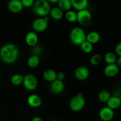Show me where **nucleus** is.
I'll return each instance as SVG.
<instances>
[{"mask_svg": "<svg viewBox=\"0 0 121 121\" xmlns=\"http://www.w3.org/2000/svg\"><path fill=\"white\" fill-rule=\"evenodd\" d=\"M42 52H43L42 48H41L40 46H38V45H36V46L32 47V50H31L32 55H35V56H39L42 53Z\"/></svg>", "mask_w": 121, "mask_h": 121, "instance_id": "cd10ccee", "label": "nucleus"}, {"mask_svg": "<svg viewBox=\"0 0 121 121\" xmlns=\"http://www.w3.org/2000/svg\"><path fill=\"white\" fill-rule=\"evenodd\" d=\"M24 76L21 74H15L11 78V83L14 86H19L23 82Z\"/></svg>", "mask_w": 121, "mask_h": 121, "instance_id": "b1692460", "label": "nucleus"}, {"mask_svg": "<svg viewBox=\"0 0 121 121\" xmlns=\"http://www.w3.org/2000/svg\"><path fill=\"white\" fill-rule=\"evenodd\" d=\"M22 84L27 91H34L38 86V80L33 74H27L24 76Z\"/></svg>", "mask_w": 121, "mask_h": 121, "instance_id": "0eeeda50", "label": "nucleus"}, {"mask_svg": "<svg viewBox=\"0 0 121 121\" xmlns=\"http://www.w3.org/2000/svg\"><path fill=\"white\" fill-rule=\"evenodd\" d=\"M48 20L49 18L48 16L39 17L34 20L32 23V28L34 30V31L35 33H41L46 31L48 28Z\"/></svg>", "mask_w": 121, "mask_h": 121, "instance_id": "39448f33", "label": "nucleus"}, {"mask_svg": "<svg viewBox=\"0 0 121 121\" xmlns=\"http://www.w3.org/2000/svg\"><path fill=\"white\" fill-rule=\"evenodd\" d=\"M25 41L26 43L30 47H34L37 45L39 41L38 35L35 31H30L27 33L25 37Z\"/></svg>", "mask_w": 121, "mask_h": 121, "instance_id": "ddd939ff", "label": "nucleus"}, {"mask_svg": "<svg viewBox=\"0 0 121 121\" xmlns=\"http://www.w3.org/2000/svg\"><path fill=\"white\" fill-rule=\"evenodd\" d=\"M74 76L78 80L83 81L87 79L89 76V71L85 66H79L76 69Z\"/></svg>", "mask_w": 121, "mask_h": 121, "instance_id": "f8f14e48", "label": "nucleus"}, {"mask_svg": "<svg viewBox=\"0 0 121 121\" xmlns=\"http://www.w3.org/2000/svg\"><path fill=\"white\" fill-rule=\"evenodd\" d=\"M92 14L87 9L78 11L77 13V21L80 25L86 26L89 24L92 20Z\"/></svg>", "mask_w": 121, "mask_h": 121, "instance_id": "423d86ee", "label": "nucleus"}, {"mask_svg": "<svg viewBox=\"0 0 121 121\" xmlns=\"http://www.w3.org/2000/svg\"><path fill=\"white\" fill-rule=\"evenodd\" d=\"M43 77L46 81L52 82L57 79V73L53 69H46L43 74Z\"/></svg>", "mask_w": 121, "mask_h": 121, "instance_id": "a211bd4d", "label": "nucleus"}, {"mask_svg": "<svg viewBox=\"0 0 121 121\" xmlns=\"http://www.w3.org/2000/svg\"><path fill=\"white\" fill-rule=\"evenodd\" d=\"M7 7L11 13L14 14L21 12L24 8L21 0H10L8 2Z\"/></svg>", "mask_w": 121, "mask_h": 121, "instance_id": "9b49d317", "label": "nucleus"}, {"mask_svg": "<svg viewBox=\"0 0 121 121\" xmlns=\"http://www.w3.org/2000/svg\"><path fill=\"white\" fill-rule=\"evenodd\" d=\"M65 18L70 22H74L77 21V13L73 10H69L66 12Z\"/></svg>", "mask_w": 121, "mask_h": 121, "instance_id": "393cba45", "label": "nucleus"}, {"mask_svg": "<svg viewBox=\"0 0 121 121\" xmlns=\"http://www.w3.org/2000/svg\"><path fill=\"white\" fill-rule=\"evenodd\" d=\"M107 106L112 110L117 109L120 107L121 99L118 96H113L110 98L107 102Z\"/></svg>", "mask_w": 121, "mask_h": 121, "instance_id": "dca6fc26", "label": "nucleus"}, {"mask_svg": "<svg viewBox=\"0 0 121 121\" xmlns=\"http://www.w3.org/2000/svg\"><path fill=\"white\" fill-rule=\"evenodd\" d=\"M104 60L107 65L114 64L117 63V55L112 52H108L104 56Z\"/></svg>", "mask_w": 121, "mask_h": 121, "instance_id": "4be33fe9", "label": "nucleus"}, {"mask_svg": "<svg viewBox=\"0 0 121 121\" xmlns=\"http://www.w3.org/2000/svg\"><path fill=\"white\" fill-rule=\"evenodd\" d=\"M33 11L35 15L44 17L48 16L51 9L50 4L47 0H36L32 7Z\"/></svg>", "mask_w": 121, "mask_h": 121, "instance_id": "f03ea898", "label": "nucleus"}, {"mask_svg": "<svg viewBox=\"0 0 121 121\" xmlns=\"http://www.w3.org/2000/svg\"><path fill=\"white\" fill-rule=\"evenodd\" d=\"M65 78V74L63 72H58L57 73V79L59 80H61V81H63V80Z\"/></svg>", "mask_w": 121, "mask_h": 121, "instance_id": "7c9ffc66", "label": "nucleus"}, {"mask_svg": "<svg viewBox=\"0 0 121 121\" xmlns=\"http://www.w3.org/2000/svg\"><path fill=\"white\" fill-rule=\"evenodd\" d=\"M47 1H48L50 4H56L57 3L58 1H59V0H47Z\"/></svg>", "mask_w": 121, "mask_h": 121, "instance_id": "72a5a7b5", "label": "nucleus"}, {"mask_svg": "<svg viewBox=\"0 0 121 121\" xmlns=\"http://www.w3.org/2000/svg\"><path fill=\"white\" fill-rule=\"evenodd\" d=\"M51 17L54 20H60L63 16V11L60 9L59 7H54L51 8L49 13Z\"/></svg>", "mask_w": 121, "mask_h": 121, "instance_id": "6ab92c4d", "label": "nucleus"}, {"mask_svg": "<svg viewBox=\"0 0 121 121\" xmlns=\"http://www.w3.org/2000/svg\"><path fill=\"white\" fill-rule=\"evenodd\" d=\"M65 89V83L63 81L56 79L51 82L50 85V90L54 95H59L62 93Z\"/></svg>", "mask_w": 121, "mask_h": 121, "instance_id": "1a4fd4ad", "label": "nucleus"}, {"mask_svg": "<svg viewBox=\"0 0 121 121\" xmlns=\"http://www.w3.org/2000/svg\"><path fill=\"white\" fill-rule=\"evenodd\" d=\"M100 39V35L98 32L92 31L89 32L86 36V40L90 43L94 44L99 41Z\"/></svg>", "mask_w": 121, "mask_h": 121, "instance_id": "f3484780", "label": "nucleus"}, {"mask_svg": "<svg viewBox=\"0 0 121 121\" xmlns=\"http://www.w3.org/2000/svg\"><path fill=\"white\" fill-rule=\"evenodd\" d=\"M86 34L85 31L79 27L72 28L69 34L70 40L75 46H80L84 41H86Z\"/></svg>", "mask_w": 121, "mask_h": 121, "instance_id": "7ed1b4c3", "label": "nucleus"}, {"mask_svg": "<svg viewBox=\"0 0 121 121\" xmlns=\"http://www.w3.org/2000/svg\"><path fill=\"white\" fill-rule=\"evenodd\" d=\"M119 72V67L117 63L107 65L104 70V74L108 78H113L118 74Z\"/></svg>", "mask_w": 121, "mask_h": 121, "instance_id": "9d476101", "label": "nucleus"}, {"mask_svg": "<svg viewBox=\"0 0 121 121\" xmlns=\"http://www.w3.org/2000/svg\"><path fill=\"white\" fill-rule=\"evenodd\" d=\"M21 2L23 7L30 8V7H33L34 1V0H21Z\"/></svg>", "mask_w": 121, "mask_h": 121, "instance_id": "c85d7f7f", "label": "nucleus"}, {"mask_svg": "<svg viewBox=\"0 0 121 121\" xmlns=\"http://www.w3.org/2000/svg\"><path fill=\"white\" fill-rule=\"evenodd\" d=\"M19 56V48L13 43H7L0 48V59L5 64H13L17 60Z\"/></svg>", "mask_w": 121, "mask_h": 121, "instance_id": "f257e3e1", "label": "nucleus"}, {"mask_svg": "<svg viewBox=\"0 0 121 121\" xmlns=\"http://www.w3.org/2000/svg\"><path fill=\"white\" fill-rule=\"evenodd\" d=\"M58 7L63 11H67L72 8L70 0H59L57 2Z\"/></svg>", "mask_w": 121, "mask_h": 121, "instance_id": "aec40b11", "label": "nucleus"}, {"mask_svg": "<svg viewBox=\"0 0 121 121\" xmlns=\"http://www.w3.org/2000/svg\"><path fill=\"white\" fill-rule=\"evenodd\" d=\"M102 61V56L100 54H98V53H96L94 54L90 59V63L92 65V66H96V65H99Z\"/></svg>", "mask_w": 121, "mask_h": 121, "instance_id": "bb28decb", "label": "nucleus"}, {"mask_svg": "<svg viewBox=\"0 0 121 121\" xmlns=\"http://www.w3.org/2000/svg\"><path fill=\"white\" fill-rule=\"evenodd\" d=\"M121 108V105H120V107H119Z\"/></svg>", "mask_w": 121, "mask_h": 121, "instance_id": "c9c22d12", "label": "nucleus"}, {"mask_svg": "<svg viewBox=\"0 0 121 121\" xmlns=\"http://www.w3.org/2000/svg\"><path fill=\"white\" fill-rule=\"evenodd\" d=\"M40 63V57L31 55L27 60V65L30 68L34 69L37 67Z\"/></svg>", "mask_w": 121, "mask_h": 121, "instance_id": "412c9836", "label": "nucleus"}, {"mask_svg": "<svg viewBox=\"0 0 121 121\" xmlns=\"http://www.w3.org/2000/svg\"><path fill=\"white\" fill-rule=\"evenodd\" d=\"M99 117L102 121H111L114 117L113 110L108 106L102 108L99 112Z\"/></svg>", "mask_w": 121, "mask_h": 121, "instance_id": "6e6552de", "label": "nucleus"}, {"mask_svg": "<svg viewBox=\"0 0 121 121\" xmlns=\"http://www.w3.org/2000/svg\"><path fill=\"white\" fill-rule=\"evenodd\" d=\"M112 96L111 93L108 91H102L98 93V99L100 102L104 103H106L108 101L110 98Z\"/></svg>", "mask_w": 121, "mask_h": 121, "instance_id": "5701e85b", "label": "nucleus"}, {"mask_svg": "<svg viewBox=\"0 0 121 121\" xmlns=\"http://www.w3.org/2000/svg\"><path fill=\"white\" fill-rule=\"evenodd\" d=\"M60 121L57 120V119H53V120H52V121Z\"/></svg>", "mask_w": 121, "mask_h": 121, "instance_id": "f704fd0d", "label": "nucleus"}, {"mask_svg": "<svg viewBox=\"0 0 121 121\" xmlns=\"http://www.w3.org/2000/svg\"><path fill=\"white\" fill-rule=\"evenodd\" d=\"M80 48L82 51L85 53H91L93 51V44L90 43L89 42L86 41H84L81 45H80Z\"/></svg>", "mask_w": 121, "mask_h": 121, "instance_id": "a878e982", "label": "nucleus"}, {"mask_svg": "<svg viewBox=\"0 0 121 121\" xmlns=\"http://www.w3.org/2000/svg\"><path fill=\"white\" fill-rule=\"evenodd\" d=\"M115 53L119 57H121V42L117 44L115 48Z\"/></svg>", "mask_w": 121, "mask_h": 121, "instance_id": "c756f323", "label": "nucleus"}, {"mask_svg": "<svg viewBox=\"0 0 121 121\" xmlns=\"http://www.w3.org/2000/svg\"><path fill=\"white\" fill-rule=\"evenodd\" d=\"M27 104L30 106L32 108H39L42 104L41 98L39 95L35 94H32L27 98Z\"/></svg>", "mask_w": 121, "mask_h": 121, "instance_id": "4468645a", "label": "nucleus"}, {"mask_svg": "<svg viewBox=\"0 0 121 121\" xmlns=\"http://www.w3.org/2000/svg\"><path fill=\"white\" fill-rule=\"evenodd\" d=\"M117 65H118V67H119V69H121V57H119L117 59Z\"/></svg>", "mask_w": 121, "mask_h": 121, "instance_id": "2f4dec72", "label": "nucleus"}, {"mask_svg": "<svg viewBox=\"0 0 121 121\" xmlns=\"http://www.w3.org/2000/svg\"><path fill=\"white\" fill-rule=\"evenodd\" d=\"M72 7L76 10L86 9L89 5V0H70Z\"/></svg>", "mask_w": 121, "mask_h": 121, "instance_id": "2eb2a0df", "label": "nucleus"}, {"mask_svg": "<svg viewBox=\"0 0 121 121\" xmlns=\"http://www.w3.org/2000/svg\"><path fill=\"white\" fill-rule=\"evenodd\" d=\"M86 104L83 95L79 93L71 99L69 102L70 109L73 112H79L84 108Z\"/></svg>", "mask_w": 121, "mask_h": 121, "instance_id": "20e7f679", "label": "nucleus"}, {"mask_svg": "<svg viewBox=\"0 0 121 121\" xmlns=\"http://www.w3.org/2000/svg\"><path fill=\"white\" fill-rule=\"evenodd\" d=\"M31 121H43L42 118L40 117H35L32 119Z\"/></svg>", "mask_w": 121, "mask_h": 121, "instance_id": "473e14b6", "label": "nucleus"}]
</instances>
